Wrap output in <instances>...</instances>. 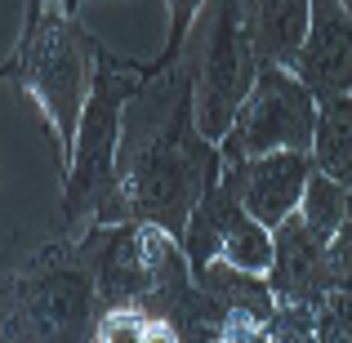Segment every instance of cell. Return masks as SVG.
Returning <instances> with one entry per match:
<instances>
[{
	"mask_svg": "<svg viewBox=\"0 0 352 343\" xmlns=\"http://www.w3.org/2000/svg\"><path fill=\"white\" fill-rule=\"evenodd\" d=\"M206 9H210V27L197 67V129L214 143V138L228 134L241 98L254 85L258 58L250 49L236 0H206Z\"/></svg>",
	"mask_w": 352,
	"mask_h": 343,
	"instance_id": "6",
	"label": "cell"
},
{
	"mask_svg": "<svg viewBox=\"0 0 352 343\" xmlns=\"http://www.w3.org/2000/svg\"><path fill=\"white\" fill-rule=\"evenodd\" d=\"M339 5H344V9H348V18H352V0H339Z\"/></svg>",
	"mask_w": 352,
	"mask_h": 343,
	"instance_id": "19",
	"label": "cell"
},
{
	"mask_svg": "<svg viewBox=\"0 0 352 343\" xmlns=\"http://www.w3.org/2000/svg\"><path fill=\"white\" fill-rule=\"evenodd\" d=\"M312 330H317V343H352V281H339L321 294Z\"/></svg>",
	"mask_w": 352,
	"mask_h": 343,
	"instance_id": "15",
	"label": "cell"
},
{
	"mask_svg": "<svg viewBox=\"0 0 352 343\" xmlns=\"http://www.w3.org/2000/svg\"><path fill=\"white\" fill-rule=\"evenodd\" d=\"M201 5H206V0H170V36H165V49L156 54L152 63H138V80H147L152 71L170 67V63L179 58V49L188 45V32H192V23H197Z\"/></svg>",
	"mask_w": 352,
	"mask_h": 343,
	"instance_id": "16",
	"label": "cell"
},
{
	"mask_svg": "<svg viewBox=\"0 0 352 343\" xmlns=\"http://www.w3.org/2000/svg\"><path fill=\"white\" fill-rule=\"evenodd\" d=\"M45 5H50V0H23V27L27 23H36V14H41V9ZM58 5H67V9H76L80 5V0H58Z\"/></svg>",
	"mask_w": 352,
	"mask_h": 343,
	"instance_id": "18",
	"label": "cell"
},
{
	"mask_svg": "<svg viewBox=\"0 0 352 343\" xmlns=\"http://www.w3.org/2000/svg\"><path fill=\"white\" fill-rule=\"evenodd\" d=\"M236 5L254 58L290 67L308 36V0H236Z\"/></svg>",
	"mask_w": 352,
	"mask_h": 343,
	"instance_id": "11",
	"label": "cell"
},
{
	"mask_svg": "<svg viewBox=\"0 0 352 343\" xmlns=\"http://www.w3.org/2000/svg\"><path fill=\"white\" fill-rule=\"evenodd\" d=\"M103 317L94 281V250L85 236L50 241L23 254L0 281V339L80 343Z\"/></svg>",
	"mask_w": 352,
	"mask_h": 343,
	"instance_id": "2",
	"label": "cell"
},
{
	"mask_svg": "<svg viewBox=\"0 0 352 343\" xmlns=\"http://www.w3.org/2000/svg\"><path fill=\"white\" fill-rule=\"evenodd\" d=\"M197 285L228 312L223 343H232V339H263L267 317H272V308H276L267 272H245V267L228 263L223 254H214L206 263V272L197 276Z\"/></svg>",
	"mask_w": 352,
	"mask_h": 343,
	"instance_id": "10",
	"label": "cell"
},
{
	"mask_svg": "<svg viewBox=\"0 0 352 343\" xmlns=\"http://www.w3.org/2000/svg\"><path fill=\"white\" fill-rule=\"evenodd\" d=\"M312 170H317V165H312V152L281 147V152L223 161L219 183H223V188L241 201V210H245L250 219H258L263 228H276L285 214L299 210Z\"/></svg>",
	"mask_w": 352,
	"mask_h": 343,
	"instance_id": "7",
	"label": "cell"
},
{
	"mask_svg": "<svg viewBox=\"0 0 352 343\" xmlns=\"http://www.w3.org/2000/svg\"><path fill=\"white\" fill-rule=\"evenodd\" d=\"M312 165L335 183L352 188V94L317 103V129H312Z\"/></svg>",
	"mask_w": 352,
	"mask_h": 343,
	"instance_id": "13",
	"label": "cell"
},
{
	"mask_svg": "<svg viewBox=\"0 0 352 343\" xmlns=\"http://www.w3.org/2000/svg\"><path fill=\"white\" fill-rule=\"evenodd\" d=\"M290 71L312 89L317 103L352 94V18L339 0H308V36Z\"/></svg>",
	"mask_w": 352,
	"mask_h": 343,
	"instance_id": "8",
	"label": "cell"
},
{
	"mask_svg": "<svg viewBox=\"0 0 352 343\" xmlns=\"http://www.w3.org/2000/svg\"><path fill=\"white\" fill-rule=\"evenodd\" d=\"M344 206H348V188L344 183H335L330 174L312 170L308 188H303V201H299V214H303V223L312 228V236H321V241L335 236L339 219H344Z\"/></svg>",
	"mask_w": 352,
	"mask_h": 343,
	"instance_id": "14",
	"label": "cell"
},
{
	"mask_svg": "<svg viewBox=\"0 0 352 343\" xmlns=\"http://www.w3.org/2000/svg\"><path fill=\"white\" fill-rule=\"evenodd\" d=\"M206 27L210 9L201 5L179 58L138 80L120 112L116 188L125 201V219L156 223L179 241L206 179L223 170L219 147L197 129V67Z\"/></svg>",
	"mask_w": 352,
	"mask_h": 343,
	"instance_id": "1",
	"label": "cell"
},
{
	"mask_svg": "<svg viewBox=\"0 0 352 343\" xmlns=\"http://www.w3.org/2000/svg\"><path fill=\"white\" fill-rule=\"evenodd\" d=\"M267 285H272L276 303H294V308H317L321 294L330 290V258L326 241L312 236L303 214H285L272 228V267H267Z\"/></svg>",
	"mask_w": 352,
	"mask_h": 343,
	"instance_id": "9",
	"label": "cell"
},
{
	"mask_svg": "<svg viewBox=\"0 0 352 343\" xmlns=\"http://www.w3.org/2000/svg\"><path fill=\"white\" fill-rule=\"evenodd\" d=\"M98 49L103 45L80 27L76 9L50 0L36 14V23L23 27V36L14 45V58L0 67V80H14L27 98L41 103V112L54 129V143H58L63 170L72 161V143H76V125H80V112H85V98H89Z\"/></svg>",
	"mask_w": 352,
	"mask_h": 343,
	"instance_id": "4",
	"label": "cell"
},
{
	"mask_svg": "<svg viewBox=\"0 0 352 343\" xmlns=\"http://www.w3.org/2000/svg\"><path fill=\"white\" fill-rule=\"evenodd\" d=\"M312 129H317V98L312 89L281 63H258L254 85L241 98L228 134L219 138V156L241 161V156L263 152H312Z\"/></svg>",
	"mask_w": 352,
	"mask_h": 343,
	"instance_id": "5",
	"label": "cell"
},
{
	"mask_svg": "<svg viewBox=\"0 0 352 343\" xmlns=\"http://www.w3.org/2000/svg\"><path fill=\"white\" fill-rule=\"evenodd\" d=\"M326 258H330V281H352V188H348V206L339 219L335 236L326 241Z\"/></svg>",
	"mask_w": 352,
	"mask_h": 343,
	"instance_id": "17",
	"label": "cell"
},
{
	"mask_svg": "<svg viewBox=\"0 0 352 343\" xmlns=\"http://www.w3.org/2000/svg\"><path fill=\"white\" fill-rule=\"evenodd\" d=\"M138 89V63L98 49L89 98L76 125L72 161L63 170V223L67 236H85L98 223H125V201L116 188V147H120V112Z\"/></svg>",
	"mask_w": 352,
	"mask_h": 343,
	"instance_id": "3",
	"label": "cell"
},
{
	"mask_svg": "<svg viewBox=\"0 0 352 343\" xmlns=\"http://www.w3.org/2000/svg\"><path fill=\"white\" fill-rule=\"evenodd\" d=\"M219 254L245 272H267L272 267V228L250 219L241 201L219 183Z\"/></svg>",
	"mask_w": 352,
	"mask_h": 343,
	"instance_id": "12",
	"label": "cell"
}]
</instances>
